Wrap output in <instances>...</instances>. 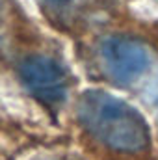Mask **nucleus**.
Instances as JSON below:
<instances>
[{
    "label": "nucleus",
    "mask_w": 158,
    "mask_h": 160,
    "mask_svg": "<svg viewBox=\"0 0 158 160\" xmlns=\"http://www.w3.org/2000/svg\"><path fill=\"white\" fill-rule=\"evenodd\" d=\"M82 127L101 143L117 153H141L149 147V127L143 116L104 91H86L78 101Z\"/></svg>",
    "instance_id": "1"
},
{
    "label": "nucleus",
    "mask_w": 158,
    "mask_h": 160,
    "mask_svg": "<svg viewBox=\"0 0 158 160\" xmlns=\"http://www.w3.org/2000/svg\"><path fill=\"white\" fill-rule=\"evenodd\" d=\"M101 58L108 75L117 82L140 78L149 67V52L141 41L128 36H110L101 43Z\"/></svg>",
    "instance_id": "2"
},
{
    "label": "nucleus",
    "mask_w": 158,
    "mask_h": 160,
    "mask_svg": "<svg viewBox=\"0 0 158 160\" xmlns=\"http://www.w3.org/2000/svg\"><path fill=\"white\" fill-rule=\"evenodd\" d=\"M21 78L30 93L45 104H58L65 99L67 77L63 67L41 54H32L21 62Z\"/></svg>",
    "instance_id": "3"
}]
</instances>
